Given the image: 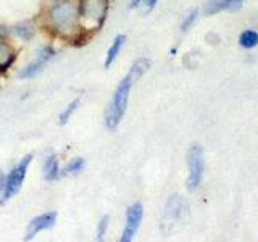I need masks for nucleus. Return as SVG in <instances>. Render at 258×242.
Listing matches in <instances>:
<instances>
[{
  "label": "nucleus",
  "instance_id": "9d476101",
  "mask_svg": "<svg viewBox=\"0 0 258 242\" xmlns=\"http://www.w3.org/2000/svg\"><path fill=\"white\" fill-rule=\"evenodd\" d=\"M124 40H126V37L123 34H119V36L115 37L111 47L108 48V52H107V58H105V68H110L111 65H113V62L116 60V56L119 55V50L124 45Z\"/></svg>",
  "mask_w": 258,
  "mask_h": 242
},
{
  "label": "nucleus",
  "instance_id": "a211bd4d",
  "mask_svg": "<svg viewBox=\"0 0 258 242\" xmlns=\"http://www.w3.org/2000/svg\"><path fill=\"white\" fill-rule=\"evenodd\" d=\"M107 226H108V216H103V218H102V221H100V226H99V239L103 237V234H105V229H107Z\"/></svg>",
  "mask_w": 258,
  "mask_h": 242
},
{
  "label": "nucleus",
  "instance_id": "7ed1b4c3",
  "mask_svg": "<svg viewBox=\"0 0 258 242\" xmlns=\"http://www.w3.org/2000/svg\"><path fill=\"white\" fill-rule=\"evenodd\" d=\"M108 10V0H83L79 5V16L94 29L100 28Z\"/></svg>",
  "mask_w": 258,
  "mask_h": 242
},
{
  "label": "nucleus",
  "instance_id": "ddd939ff",
  "mask_svg": "<svg viewBox=\"0 0 258 242\" xmlns=\"http://www.w3.org/2000/svg\"><path fill=\"white\" fill-rule=\"evenodd\" d=\"M239 44L244 48H253L255 45H258V34L253 29H247L240 34Z\"/></svg>",
  "mask_w": 258,
  "mask_h": 242
},
{
  "label": "nucleus",
  "instance_id": "6e6552de",
  "mask_svg": "<svg viewBox=\"0 0 258 242\" xmlns=\"http://www.w3.org/2000/svg\"><path fill=\"white\" fill-rule=\"evenodd\" d=\"M52 55H53L52 48H48V47L42 48V52L39 53L37 60L34 63L28 65V67L20 73V78H32V76H36L37 73L45 67V63L52 58Z\"/></svg>",
  "mask_w": 258,
  "mask_h": 242
},
{
  "label": "nucleus",
  "instance_id": "0eeeda50",
  "mask_svg": "<svg viewBox=\"0 0 258 242\" xmlns=\"http://www.w3.org/2000/svg\"><path fill=\"white\" fill-rule=\"evenodd\" d=\"M55 221H56V213L55 212H48V213H44V215L34 218V220L29 223L26 239H32L37 232L52 228V226L55 224Z\"/></svg>",
  "mask_w": 258,
  "mask_h": 242
},
{
  "label": "nucleus",
  "instance_id": "9b49d317",
  "mask_svg": "<svg viewBox=\"0 0 258 242\" xmlns=\"http://www.w3.org/2000/svg\"><path fill=\"white\" fill-rule=\"evenodd\" d=\"M44 176L45 179H55L56 176H58V161H56V157L55 155H50L44 163Z\"/></svg>",
  "mask_w": 258,
  "mask_h": 242
},
{
  "label": "nucleus",
  "instance_id": "2eb2a0df",
  "mask_svg": "<svg viewBox=\"0 0 258 242\" xmlns=\"http://www.w3.org/2000/svg\"><path fill=\"white\" fill-rule=\"evenodd\" d=\"M78 105H79V100H73L70 105H68V108H64V111L60 115V125H67L68 123V119L71 118L73 115V111H75L78 108Z\"/></svg>",
  "mask_w": 258,
  "mask_h": 242
},
{
  "label": "nucleus",
  "instance_id": "39448f33",
  "mask_svg": "<svg viewBox=\"0 0 258 242\" xmlns=\"http://www.w3.org/2000/svg\"><path fill=\"white\" fill-rule=\"evenodd\" d=\"M187 165H189V177H187V189L196 191L202 181L204 173V149L200 145L194 144L187 153Z\"/></svg>",
  "mask_w": 258,
  "mask_h": 242
},
{
  "label": "nucleus",
  "instance_id": "dca6fc26",
  "mask_svg": "<svg viewBox=\"0 0 258 242\" xmlns=\"http://www.w3.org/2000/svg\"><path fill=\"white\" fill-rule=\"evenodd\" d=\"M84 168V160L83 158H75L71 163L67 166V174H76Z\"/></svg>",
  "mask_w": 258,
  "mask_h": 242
},
{
  "label": "nucleus",
  "instance_id": "f3484780",
  "mask_svg": "<svg viewBox=\"0 0 258 242\" xmlns=\"http://www.w3.org/2000/svg\"><path fill=\"white\" fill-rule=\"evenodd\" d=\"M197 10H194L189 16H187V18H185V21L182 23V31H187L189 28H190V24L194 23V21H196V18H197Z\"/></svg>",
  "mask_w": 258,
  "mask_h": 242
},
{
  "label": "nucleus",
  "instance_id": "20e7f679",
  "mask_svg": "<svg viewBox=\"0 0 258 242\" xmlns=\"http://www.w3.org/2000/svg\"><path fill=\"white\" fill-rule=\"evenodd\" d=\"M31 160H32V155H26L18 163V166H15L13 171L7 176V179L2 184V200H0L2 204H5V202L10 200L15 194L21 189V184L24 181V176H26V171H28V166L31 163Z\"/></svg>",
  "mask_w": 258,
  "mask_h": 242
},
{
  "label": "nucleus",
  "instance_id": "f03ea898",
  "mask_svg": "<svg viewBox=\"0 0 258 242\" xmlns=\"http://www.w3.org/2000/svg\"><path fill=\"white\" fill-rule=\"evenodd\" d=\"M50 20L53 28L60 32V34H73L81 21L79 16V7H76L71 2H58L52 7L50 10Z\"/></svg>",
  "mask_w": 258,
  "mask_h": 242
},
{
  "label": "nucleus",
  "instance_id": "f8f14e48",
  "mask_svg": "<svg viewBox=\"0 0 258 242\" xmlns=\"http://www.w3.org/2000/svg\"><path fill=\"white\" fill-rule=\"evenodd\" d=\"M15 55L7 44L0 42V71H5L13 63Z\"/></svg>",
  "mask_w": 258,
  "mask_h": 242
},
{
  "label": "nucleus",
  "instance_id": "f257e3e1",
  "mask_svg": "<svg viewBox=\"0 0 258 242\" xmlns=\"http://www.w3.org/2000/svg\"><path fill=\"white\" fill-rule=\"evenodd\" d=\"M149 67H150L149 60H145V58L137 60L133 65V68L129 70L127 75L123 78V81L118 84L115 94H113V99L110 102V107L107 110V116H105L108 128L113 129V128H116L119 125V121H121V118H123L126 107H127L129 91H131V87H133V84L136 83V81L149 70Z\"/></svg>",
  "mask_w": 258,
  "mask_h": 242
},
{
  "label": "nucleus",
  "instance_id": "4468645a",
  "mask_svg": "<svg viewBox=\"0 0 258 242\" xmlns=\"http://www.w3.org/2000/svg\"><path fill=\"white\" fill-rule=\"evenodd\" d=\"M13 31H15L16 36H20L23 39H29V37H32V34H34V29H32V26H31V24H28V23L18 24V26H16Z\"/></svg>",
  "mask_w": 258,
  "mask_h": 242
},
{
  "label": "nucleus",
  "instance_id": "6ab92c4d",
  "mask_svg": "<svg viewBox=\"0 0 258 242\" xmlns=\"http://www.w3.org/2000/svg\"><path fill=\"white\" fill-rule=\"evenodd\" d=\"M144 4L147 5V8L149 10H152L153 7H155V4H157V0H144Z\"/></svg>",
  "mask_w": 258,
  "mask_h": 242
},
{
  "label": "nucleus",
  "instance_id": "aec40b11",
  "mask_svg": "<svg viewBox=\"0 0 258 242\" xmlns=\"http://www.w3.org/2000/svg\"><path fill=\"white\" fill-rule=\"evenodd\" d=\"M141 4V0H131V8H134V7H137Z\"/></svg>",
  "mask_w": 258,
  "mask_h": 242
},
{
  "label": "nucleus",
  "instance_id": "423d86ee",
  "mask_svg": "<svg viewBox=\"0 0 258 242\" xmlns=\"http://www.w3.org/2000/svg\"><path fill=\"white\" fill-rule=\"evenodd\" d=\"M144 216V208L141 204H134L127 208V215H126V226L123 231V236H121V242H129L133 240L136 236L137 229H139L141 221Z\"/></svg>",
  "mask_w": 258,
  "mask_h": 242
},
{
  "label": "nucleus",
  "instance_id": "1a4fd4ad",
  "mask_svg": "<svg viewBox=\"0 0 258 242\" xmlns=\"http://www.w3.org/2000/svg\"><path fill=\"white\" fill-rule=\"evenodd\" d=\"M242 7V0H208L205 4V13L215 15L224 10L236 12Z\"/></svg>",
  "mask_w": 258,
  "mask_h": 242
}]
</instances>
